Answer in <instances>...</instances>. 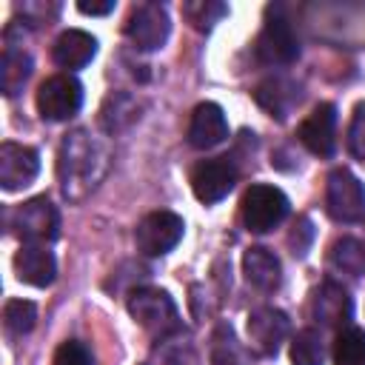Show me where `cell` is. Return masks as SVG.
<instances>
[{
	"mask_svg": "<svg viewBox=\"0 0 365 365\" xmlns=\"http://www.w3.org/2000/svg\"><path fill=\"white\" fill-rule=\"evenodd\" d=\"M140 117V103L125 94V91H114L106 97L103 108H100V125L108 131V134H120L125 131L131 123H137Z\"/></svg>",
	"mask_w": 365,
	"mask_h": 365,
	"instance_id": "obj_19",
	"label": "cell"
},
{
	"mask_svg": "<svg viewBox=\"0 0 365 365\" xmlns=\"http://www.w3.org/2000/svg\"><path fill=\"white\" fill-rule=\"evenodd\" d=\"M334 128H336V108L331 103H319L297 128L299 143L317 154V157H331L334 154Z\"/></svg>",
	"mask_w": 365,
	"mask_h": 365,
	"instance_id": "obj_12",
	"label": "cell"
},
{
	"mask_svg": "<svg viewBox=\"0 0 365 365\" xmlns=\"http://www.w3.org/2000/svg\"><path fill=\"white\" fill-rule=\"evenodd\" d=\"M348 148L359 163H365V103L354 108L351 128H348Z\"/></svg>",
	"mask_w": 365,
	"mask_h": 365,
	"instance_id": "obj_28",
	"label": "cell"
},
{
	"mask_svg": "<svg viewBox=\"0 0 365 365\" xmlns=\"http://www.w3.org/2000/svg\"><path fill=\"white\" fill-rule=\"evenodd\" d=\"M311 311H314V319L328 325V328H336V325H345L354 314V302L348 297V291L331 279H325L317 291H314V302H311Z\"/></svg>",
	"mask_w": 365,
	"mask_h": 365,
	"instance_id": "obj_16",
	"label": "cell"
},
{
	"mask_svg": "<svg viewBox=\"0 0 365 365\" xmlns=\"http://www.w3.org/2000/svg\"><path fill=\"white\" fill-rule=\"evenodd\" d=\"M334 365H365V331L342 328L334 339Z\"/></svg>",
	"mask_w": 365,
	"mask_h": 365,
	"instance_id": "obj_22",
	"label": "cell"
},
{
	"mask_svg": "<svg viewBox=\"0 0 365 365\" xmlns=\"http://www.w3.org/2000/svg\"><path fill=\"white\" fill-rule=\"evenodd\" d=\"M54 365H91V354L83 342L68 339L54 351Z\"/></svg>",
	"mask_w": 365,
	"mask_h": 365,
	"instance_id": "obj_29",
	"label": "cell"
},
{
	"mask_svg": "<svg viewBox=\"0 0 365 365\" xmlns=\"http://www.w3.org/2000/svg\"><path fill=\"white\" fill-rule=\"evenodd\" d=\"M29 77H31V57L20 48L6 46L3 60H0V88H3V94L14 97L26 86Z\"/></svg>",
	"mask_w": 365,
	"mask_h": 365,
	"instance_id": "obj_21",
	"label": "cell"
},
{
	"mask_svg": "<svg viewBox=\"0 0 365 365\" xmlns=\"http://www.w3.org/2000/svg\"><path fill=\"white\" fill-rule=\"evenodd\" d=\"M325 359V348H322V336L314 328H302L297 331V336L291 339V362L294 365H322Z\"/></svg>",
	"mask_w": 365,
	"mask_h": 365,
	"instance_id": "obj_25",
	"label": "cell"
},
{
	"mask_svg": "<svg viewBox=\"0 0 365 365\" xmlns=\"http://www.w3.org/2000/svg\"><path fill=\"white\" fill-rule=\"evenodd\" d=\"M325 208L336 222H359L365 217V185L348 168H334L325 185Z\"/></svg>",
	"mask_w": 365,
	"mask_h": 365,
	"instance_id": "obj_5",
	"label": "cell"
},
{
	"mask_svg": "<svg viewBox=\"0 0 365 365\" xmlns=\"http://www.w3.org/2000/svg\"><path fill=\"white\" fill-rule=\"evenodd\" d=\"M291 331V322L277 308H257L248 314V339L259 354H277Z\"/></svg>",
	"mask_w": 365,
	"mask_h": 365,
	"instance_id": "obj_13",
	"label": "cell"
},
{
	"mask_svg": "<svg viewBox=\"0 0 365 365\" xmlns=\"http://www.w3.org/2000/svg\"><path fill=\"white\" fill-rule=\"evenodd\" d=\"M182 217H177L174 211H151L134 231L137 251L145 257H163L182 240Z\"/></svg>",
	"mask_w": 365,
	"mask_h": 365,
	"instance_id": "obj_7",
	"label": "cell"
},
{
	"mask_svg": "<svg viewBox=\"0 0 365 365\" xmlns=\"http://www.w3.org/2000/svg\"><path fill=\"white\" fill-rule=\"evenodd\" d=\"M331 262L339 271H345L351 277H359V274H365V245L354 237H342L331 245Z\"/></svg>",
	"mask_w": 365,
	"mask_h": 365,
	"instance_id": "obj_23",
	"label": "cell"
},
{
	"mask_svg": "<svg viewBox=\"0 0 365 365\" xmlns=\"http://www.w3.org/2000/svg\"><path fill=\"white\" fill-rule=\"evenodd\" d=\"M14 274L26 285L46 288L57 277V262L46 245H26L23 242V248L14 254Z\"/></svg>",
	"mask_w": 365,
	"mask_h": 365,
	"instance_id": "obj_14",
	"label": "cell"
},
{
	"mask_svg": "<svg viewBox=\"0 0 365 365\" xmlns=\"http://www.w3.org/2000/svg\"><path fill=\"white\" fill-rule=\"evenodd\" d=\"M254 100L271 117H279L282 120L288 114V108L294 106V100H297V88L288 80H282V77H271V80H265V83H259L254 88Z\"/></svg>",
	"mask_w": 365,
	"mask_h": 365,
	"instance_id": "obj_20",
	"label": "cell"
},
{
	"mask_svg": "<svg viewBox=\"0 0 365 365\" xmlns=\"http://www.w3.org/2000/svg\"><path fill=\"white\" fill-rule=\"evenodd\" d=\"M242 274L254 288L274 291L282 279V265H279L274 251H268L262 245H254L242 254Z\"/></svg>",
	"mask_w": 365,
	"mask_h": 365,
	"instance_id": "obj_18",
	"label": "cell"
},
{
	"mask_svg": "<svg viewBox=\"0 0 365 365\" xmlns=\"http://www.w3.org/2000/svg\"><path fill=\"white\" fill-rule=\"evenodd\" d=\"M83 106V86L71 74H54L40 83L37 88V111L43 120L60 123L80 111Z\"/></svg>",
	"mask_w": 365,
	"mask_h": 365,
	"instance_id": "obj_6",
	"label": "cell"
},
{
	"mask_svg": "<svg viewBox=\"0 0 365 365\" xmlns=\"http://www.w3.org/2000/svg\"><path fill=\"white\" fill-rule=\"evenodd\" d=\"M228 137V123L225 114L217 103H200L191 111L188 123V143L194 148H214Z\"/></svg>",
	"mask_w": 365,
	"mask_h": 365,
	"instance_id": "obj_15",
	"label": "cell"
},
{
	"mask_svg": "<svg viewBox=\"0 0 365 365\" xmlns=\"http://www.w3.org/2000/svg\"><path fill=\"white\" fill-rule=\"evenodd\" d=\"M211 362L214 365H245V351L237 342L231 325H217L211 336Z\"/></svg>",
	"mask_w": 365,
	"mask_h": 365,
	"instance_id": "obj_24",
	"label": "cell"
},
{
	"mask_svg": "<svg viewBox=\"0 0 365 365\" xmlns=\"http://www.w3.org/2000/svg\"><path fill=\"white\" fill-rule=\"evenodd\" d=\"M168 31H171V20H168L165 6H160V3H143V6L131 9V14L125 20V37L140 51L163 48L168 40Z\"/></svg>",
	"mask_w": 365,
	"mask_h": 365,
	"instance_id": "obj_8",
	"label": "cell"
},
{
	"mask_svg": "<svg viewBox=\"0 0 365 365\" xmlns=\"http://www.w3.org/2000/svg\"><path fill=\"white\" fill-rule=\"evenodd\" d=\"M254 51H257V60L265 66H288L299 57V37L282 14H274L265 20Z\"/></svg>",
	"mask_w": 365,
	"mask_h": 365,
	"instance_id": "obj_9",
	"label": "cell"
},
{
	"mask_svg": "<svg viewBox=\"0 0 365 365\" xmlns=\"http://www.w3.org/2000/svg\"><path fill=\"white\" fill-rule=\"evenodd\" d=\"M34 322H37L34 302H29V299H9L6 302V308H3V325H6V331L11 336L29 334L34 328Z\"/></svg>",
	"mask_w": 365,
	"mask_h": 365,
	"instance_id": "obj_26",
	"label": "cell"
},
{
	"mask_svg": "<svg viewBox=\"0 0 365 365\" xmlns=\"http://www.w3.org/2000/svg\"><path fill=\"white\" fill-rule=\"evenodd\" d=\"M11 228L26 245H46L57 240L60 231V214L46 197H31L11 214Z\"/></svg>",
	"mask_w": 365,
	"mask_h": 365,
	"instance_id": "obj_4",
	"label": "cell"
},
{
	"mask_svg": "<svg viewBox=\"0 0 365 365\" xmlns=\"http://www.w3.org/2000/svg\"><path fill=\"white\" fill-rule=\"evenodd\" d=\"M125 308L134 317V322L154 339H165L180 331L177 305L163 288H134L125 299Z\"/></svg>",
	"mask_w": 365,
	"mask_h": 365,
	"instance_id": "obj_2",
	"label": "cell"
},
{
	"mask_svg": "<svg viewBox=\"0 0 365 365\" xmlns=\"http://www.w3.org/2000/svg\"><path fill=\"white\" fill-rule=\"evenodd\" d=\"M240 214H242V225L254 234H265L271 228H277L285 217H288V197L268 182H257L242 194L240 202Z\"/></svg>",
	"mask_w": 365,
	"mask_h": 365,
	"instance_id": "obj_3",
	"label": "cell"
},
{
	"mask_svg": "<svg viewBox=\"0 0 365 365\" xmlns=\"http://www.w3.org/2000/svg\"><path fill=\"white\" fill-rule=\"evenodd\" d=\"M108 171V148L86 128H74L63 137L57 151V180L66 200H86Z\"/></svg>",
	"mask_w": 365,
	"mask_h": 365,
	"instance_id": "obj_1",
	"label": "cell"
},
{
	"mask_svg": "<svg viewBox=\"0 0 365 365\" xmlns=\"http://www.w3.org/2000/svg\"><path fill=\"white\" fill-rule=\"evenodd\" d=\"M182 14H185V20L197 31H208L220 17L228 14V6L225 3H217V0H194V3H185L182 6Z\"/></svg>",
	"mask_w": 365,
	"mask_h": 365,
	"instance_id": "obj_27",
	"label": "cell"
},
{
	"mask_svg": "<svg viewBox=\"0 0 365 365\" xmlns=\"http://www.w3.org/2000/svg\"><path fill=\"white\" fill-rule=\"evenodd\" d=\"M237 182V168L228 157H211V160H202L194 165L191 171V188H194V197L205 205L211 202H220L222 197H228V191L234 188Z\"/></svg>",
	"mask_w": 365,
	"mask_h": 365,
	"instance_id": "obj_10",
	"label": "cell"
},
{
	"mask_svg": "<svg viewBox=\"0 0 365 365\" xmlns=\"http://www.w3.org/2000/svg\"><path fill=\"white\" fill-rule=\"evenodd\" d=\"M311 240H314V228H311V220H308V217H299V220L294 222V231H291V237H288V242H291L294 254H297V257H302V254L308 251Z\"/></svg>",
	"mask_w": 365,
	"mask_h": 365,
	"instance_id": "obj_30",
	"label": "cell"
},
{
	"mask_svg": "<svg viewBox=\"0 0 365 365\" xmlns=\"http://www.w3.org/2000/svg\"><path fill=\"white\" fill-rule=\"evenodd\" d=\"M94 54L97 40L83 29H66L51 46V57L60 68H83L86 63H91Z\"/></svg>",
	"mask_w": 365,
	"mask_h": 365,
	"instance_id": "obj_17",
	"label": "cell"
},
{
	"mask_svg": "<svg viewBox=\"0 0 365 365\" xmlns=\"http://www.w3.org/2000/svg\"><path fill=\"white\" fill-rule=\"evenodd\" d=\"M37 174H40V157L31 145H20V143L0 145V185L6 191L31 185Z\"/></svg>",
	"mask_w": 365,
	"mask_h": 365,
	"instance_id": "obj_11",
	"label": "cell"
},
{
	"mask_svg": "<svg viewBox=\"0 0 365 365\" xmlns=\"http://www.w3.org/2000/svg\"><path fill=\"white\" fill-rule=\"evenodd\" d=\"M77 9L83 11V14H91V17H103V14H111L114 11V0H106V3H88V0H80L77 3Z\"/></svg>",
	"mask_w": 365,
	"mask_h": 365,
	"instance_id": "obj_31",
	"label": "cell"
}]
</instances>
